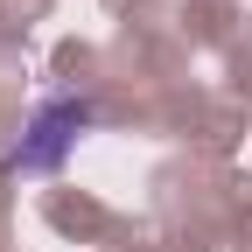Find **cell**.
<instances>
[{
    "label": "cell",
    "instance_id": "obj_1",
    "mask_svg": "<svg viewBox=\"0 0 252 252\" xmlns=\"http://www.w3.org/2000/svg\"><path fill=\"white\" fill-rule=\"evenodd\" d=\"M91 119H98V112H91V98H77V91L42 98L35 119H28V133H21V147L7 154V168H21V175H49V168H63V154L77 147V133H84Z\"/></svg>",
    "mask_w": 252,
    "mask_h": 252
}]
</instances>
